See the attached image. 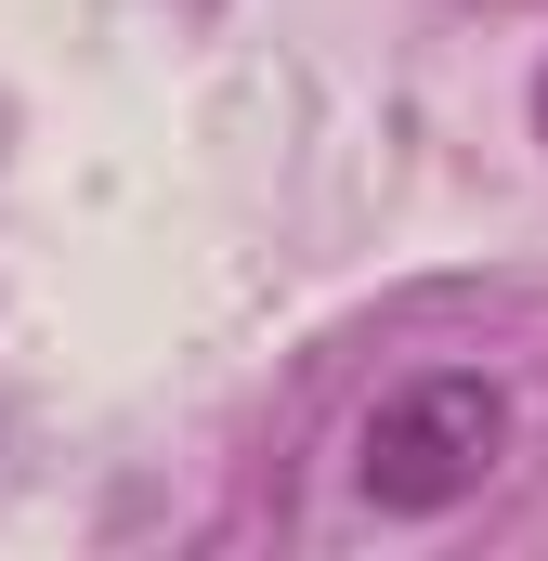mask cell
Returning <instances> with one entry per match:
<instances>
[{"instance_id":"1","label":"cell","mask_w":548,"mask_h":561,"mask_svg":"<svg viewBox=\"0 0 548 561\" xmlns=\"http://www.w3.org/2000/svg\"><path fill=\"white\" fill-rule=\"evenodd\" d=\"M510 457V392L470 379V366H431V379H392L366 431H353V496L392 510V523H444L496 483Z\"/></svg>"},{"instance_id":"2","label":"cell","mask_w":548,"mask_h":561,"mask_svg":"<svg viewBox=\"0 0 548 561\" xmlns=\"http://www.w3.org/2000/svg\"><path fill=\"white\" fill-rule=\"evenodd\" d=\"M536 144H548V66H536Z\"/></svg>"}]
</instances>
